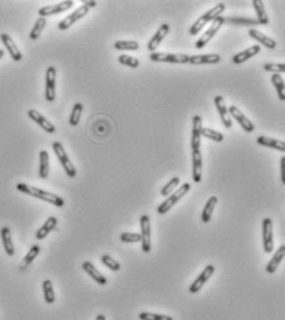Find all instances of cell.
<instances>
[{"mask_svg":"<svg viewBox=\"0 0 285 320\" xmlns=\"http://www.w3.org/2000/svg\"><path fill=\"white\" fill-rule=\"evenodd\" d=\"M189 190H190V183H183V185H181L178 190H176L173 193H172V195H169L168 197H167L166 201L159 205V207H158V209H157L158 213L166 214L167 212H168L169 209H171L172 207H173L174 205L179 201V200H181V198H183L184 196L189 192Z\"/></svg>","mask_w":285,"mask_h":320,"instance_id":"4","label":"cell"},{"mask_svg":"<svg viewBox=\"0 0 285 320\" xmlns=\"http://www.w3.org/2000/svg\"><path fill=\"white\" fill-rule=\"evenodd\" d=\"M215 106H216L217 112H219V114H220V118H221V121H222V125H224L226 128H231L232 127V119H231V116L229 114V111H227L226 105H225L224 97L220 96V95H217V96L215 97Z\"/></svg>","mask_w":285,"mask_h":320,"instance_id":"18","label":"cell"},{"mask_svg":"<svg viewBox=\"0 0 285 320\" xmlns=\"http://www.w3.org/2000/svg\"><path fill=\"white\" fill-rule=\"evenodd\" d=\"M0 235H1V242H3V247L6 255L14 256V255H15V248H14L13 244L10 228H9V227H3V228L0 229Z\"/></svg>","mask_w":285,"mask_h":320,"instance_id":"21","label":"cell"},{"mask_svg":"<svg viewBox=\"0 0 285 320\" xmlns=\"http://www.w3.org/2000/svg\"><path fill=\"white\" fill-rule=\"evenodd\" d=\"M57 223H58V221H57L56 217H49L47 221L44 223V226L36 231V239L37 240H42V239L46 238L51 231H53L56 229Z\"/></svg>","mask_w":285,"mask_h":320,"instance_id":"25","label":"cell"},{"mask_svg":"<svg viewBox=\"0 0 285 320\" xmlns=\"http://www.w3.org/2000/svg\"><path fill=\"white\" fill-rule=\"evenodd\" d=\"M27 116L32 119L33 122L37 123L42 130H45V132L47 133H54L56 132V127H54L53 123H51L44 114H41L37 110H28Z\"/></svg>","mask_w":285,"mask_h":320,"instance_id":"14","label":"cell"},{"mask_svg":"<svg viewBox=\"0 0 285 320\" xmlns=\"http://www.w3.org/2000/svg\"><path fill=\"white\" fill-rule=\"evenodd\" d=\"M225 9H226V5H225L224 3L216 4L214 8L210 9V10L207 11V13L204 14V15H201L200 18H199L198 20H196L195 23L191 25V27L189 28V33H190L191 36L198 35V33L203 30V27L207 25V23H212V21H214L217 16H221V14L224 13Z\"/></svg>","mask_w":285,"mask_h":320,"instance_id":"2","label":"cell"},{"mask_svg":"<svg viewBox=\"0 0 285 320\" xmlns=\"http://www.w3.org/2000/svg\"><path fill=\"white\" fill-rule=\"evenodd\" d=\"M263 249L267 254L274 249V236H273V222L270 218H264L262 222Z\"/></svg>","mask_w":285,"mask_h":320,"instance_id":"8","label":"cell"},{"mask_svg":"<svg viewBox=\"0 0 285 320\" xmlns=\"http://www.w3.org/2000/svg\"><path fill=\"white\" fill-rule=\"evenodd\" d=\"M141 226V244H142V251L148 254L152 248V242H151V219L147 214H143L140 218Z\"/></svg>","mask_w":285,"mask_h":320,"instance_id":"6","label":"cell"},{"mask_svg":"<svg viewBox=\"0 0 285 320\" xmlns=\"http://www.w3.org/2000/svg\"><path fill=\"white\" fill-rule=\"evenodd\" d=\"M259 52H260V46L259 45H256V46H252L250 47V48L239 52V53L234 54L233 58H232V62H233L234 64H242L243 62L248 61V59H251L252 57H255L256 54H258Z\"/></svg>","mask_w":285,"mask_h":320,"instance_id":"24","label":"cell"},{"mask_svg":"<svg viewBox=\"0 0 285 320\" xmlns=\"http://www.w3.org/2000/svg\"><path fill=\"white\" fill-rule=\"evenodd\" d=\"M52 149H53L54 154H56L57 159L59 160L62 168L64 169V173L67 174V176L69 178H76L77 176V169L76 166L73 165V163L71 161V159L67 155L66 150H64V147L62 145L61 142H53L52 143Z\"/></svg>","mask_w":285,"mask_h":320,"instance_id":"3","label":"cell"},{"mask_svg":"<svg viewBox=\"0 0 285 320\" xmlns=\"http://www.w3.org/2000/svg\"><path fill=\"white\" fill-rule=\"evenodd\" d=\"M284 256H285V245H280V247L278 248L277 251H275V254L273 255L272 259H270V261L268 262L267 267H265V271H267L268 274H274V272L277 271L278 266H279V265L282 264L283 260H284Z\"/></svg>","mask_w":285,"mask_h":320,"instance_id":"23","label":"cell"},{"mask_svg":"<svg viewBox=\"0 0 285 320\" xmlns=\"http://www.w3.org/2000/svg\"><path fill=\"white\" fill-rule=\"evenodd\" d=\"M16 188H18V191H20V192L25 193V195L32 196V197L38 198V200H41V201L49 202V204L53 205V206L56 207L64 206L63 198L53 192H49V191H45L42 190V188L35 187V186H31L25 183H18V185H16Z\"/></svg>","mask_w":285,"mask_h":320,"instance_id":"1","label":"cell"},{"mask_svg":"<svg viewBox=\"0 0 285 320\" xmlns=\"http://www.w3.org/2000/svg\"><path fill=\"white\" fill-rule=\"evenodd\" d=\"M201 128H203V121L200 116L193 117V131H191V150H200L201 143Z\"/></svg>","mask_w":285,"mask_h":320,"instance_id":"16","label":"cell"},{"mask_svg":"<svg viewBox=\"0 0 285 320\" xmlns=\"http://www.w3.org/2000/svg\"><path fill=\"white\" fill-rule=\"evenodd\" d=\"M114 48L117 51H137L140 45L136 41H116L114 44Z\"/></svg>","mask_w":285,"mask_h":320,"instance_id":"36","label":"cell"},{"mask_svg":"<svg viewBox=\"0 0 285 320\" xmlns=\"http://www.w3.org/2000/svg\"><path fill=\"white\" fill-rule=\"evenodd\" d=\"M81 114H83V104L77 102V104H74L73 109H72V114L71 116H69V125L73 126V127L78 126L79 121H80Z\"/></svg>","mask_w":285,"mask_h":320,"instance_id":"35","label":"cell"},{"mask_svg":"<svg viewBox=\"0 0 285 320\" xmlns=\"http://www.w3.org/2000/svg\"><path fill=\"white\" fill-rule=\"evenodd\" d=\"M217 201H219V200H217L216 196H211V197L207 200V205H205V207H204L203 209V213H201V222H203V223H209L212 217V213H214L215 211V207H216L217 205Z\"/></svg>","mask_w":285,"mask_h":320,"instance_id":"28","label":"cell"},{"mask_svg":"<svg viewBox=\"0 0 285 320\" xmlns=\"http://www.w3.org/2000/svg\"><path fill=\"white\" fill-rule=\"evenodd\" d=\"M193 159V180L194 183H200L203 176V158H201L200 150H193L191 153Z\"/></svg>","mask_w":285,"mask_h":320,"instance_id":"20","label":"cell"},{"mask_svg":"<svg viewBox=\"0 0 285 320\" xmlns=\"http://www.w3.org/2000/svg\"><path fill=\"white\" fill-rule=\"evenodd\" d=\"M56 74H57V70L53 66L47 68L45 96H46V100L49 102L54 101V99H56Z\"/></svg>","mask_w":285,"mask_h":320,"instance_id":"11","label":"cell"},{"mask_svg":"<svg viewBox=\"0 0 285 320\" xmlns=\"http://www.w3.org/2000/svg\"><path fill=\"white\" fill-rule=\"evenodd\" d=\"M81 269L84 270V271L87 272V274H89V276L92 277L93 279H94V281L98 283V285L105 286L107 283L106 277H105L104 274H102V272L98 271L97 267H95L94 265H93L90 261H84V262H83V264H81Z\"/></svg>","mask_w":285,"mask_h":320,"instance_id":"19","label":"cell"},{"mask_svg":"<svg viewBox=\"0 0 285 320\" xmlns=\"http://www.w3.org/2000/svg\"><path fill=\"white\" fill-rule=\"evenodd\" d=\"M100 260H102L103 265H105V266L111 270V271H119V270L121 269V265H120L116 260L112 259L111 256H109V255H103Z\"/></svg>","mask_w":285,"mask_h":320,"instance_id":"41","label":"cell"},{"mask_svg":"<svg viewBox=\"0 0 285 320\" xmlns=\"http://www.w3.org/2000/svg\"><path fill=\"white\" fill-rule=\"evenodd\" d=\"M284 163H285V158L282 157L280 159V178H282V183L284 185Z\"/></svg>","mask_w":285,"mask_h":320,"instance_id":"44","label":"cell"},{"mask_svg":"<svg viewBox=\"0 0 285 320\" xmlns=\"http://www.w3.org/2000/svg\"><path fill=\"white\" fill-rule=\"evenodd\" d=\"M252 4L256 13H257L258 23L264 26L268 25V23H269V18H268L267 11H265V8H264V4H263L262 0H253Z\"/></svg>","mask_w":285,"mask_h":320,"instance_id":"30","label":"cell"},{"mask_svg":"<svg viewBox=\"0 0 285 320\" xmlns=\"http://www.w3.org/2000/svg\"><path fill=\"white\" fill-rule=\"evenodd\" d=\"M140 320H174L173 318L169 315H163V314H155V313L150 312H142L138 315Z\"/></svg>","mask_w":285,"mask_h":320,"instance_id":"39","label":"cell"},{"mask_svg":"<svg viewBox=\"0 0 285 320\" xmlns=\"http://www.w3.org/2000/svg\"><path fill=\"white\" fill-rule=\"evenodd\" d=\"M42 291H44L45 302L47 304H53L54 300H56V296H54L53 285H52L51 279H45L44 283H42Z\"/></svg>","mask_w":285,"mask_h":320,"instance_id":"31","label":"cell"},{"mask_svg":"<svg viewBox=\"0 0 285 320\" xmlns=\"http://www.w3.org/2000/svg\"><path fill=\"white\" fill-rule=\"evenodd\" d=\"M3 57H4V51L1 48H0V59L3 58Z\"/></svg>","mask_w":285,"mask_h":320,"instance_id":"47","label":"cell"},{"mask_svg":"<svg viewBox=\"0 0 285 320\" xmlns=\"http://www.w3.org/2000/svg\"><path fill=\"white\" fill-rule=\"evenodd\" d=\"M120 240L124 243H138L141 242V235L138 233H122L120 235Z\"/></svg>","mask_w":285,"mask_h":320,"instance_id":"43","label":"cell"},{"mask_svg":"<svg viewBox=\"0 0 285 320\" xmlns=\"http://www.w3.org/2000/svg\"><path fill=\"white\" fill-rule=\"evenodd\" d=\"M73 5L74 1H72V0L61 1V3L58 4H54V5H46L38 10V15H40V18H47V16L57 15V14H61L69 10Z\"/></svg>","mask_w":285,"mask_h":320,"instance_id":"10","label":"cell"},{"mask_svg":"<svg viewBox=\"0 0 285 320\" xmlns=\"http://www.w3.org/2000/svg\"><path fill=\"white\" fill-rule=\"evenodd\" d=\"M119 62L121 64H124V66L130 67V68H137V67L140 66V61H138L137 58L128 56V54H121V56L119 57Z\"/></svg>","mask_w":285,"mask_h":320,"instance_id":"40","label":"cell"},{"mask_svg":"<svg viewBox=\"0 0 285 320\" xmlns=\"http://www.w3.org/2000/svg\"><path fill=\"white\" fill-rule=\"evenodd\" d=\"M272 83L274 85L275 90H277L278 97H279L282 101L285 100V83L284 79L282 78L280 74H273L272 75Z\"/></svg>","mask_w":285,"mask_h":320,"instance_id":"33","label":"cell"},{"mask_svg":"<svg viewBox=\"0 0 285 320\" xmlns=\"http://www.w3.org/2000/svg\"><path fill=\"white\" fill-rule=\"evenodd\" d=\"M95 320H106V318H105V315L104 314H99L97 317V319Z\"/></svg>","mask_w":285,"mask_h":320,"instance_id":"46","label":"cell"},{"mask_svg":"<svg viewBox=\"0 0 285 320\" xmlns=\"http://www.w3.org/2000/svg\"><path fill=\"white\" fill-rule=\"evenodd\" d=\"M221 61L220 54H195V56H190L189 58V63L194 64V66H199V64H216Z\"/></svg>","mask_w":285,"mask_h":320,"instance_id":"22","label":"cell"},{"mask_svg":"<svg viewBox=\"0 0 285 320\" xmlns=\"http://www.w3.org/2000/svg\"><path fill=\"white\" fill-rule=\"evenodd\" d=\"M40 251H41V248L38 247V245H32V247L30 248V250L27 251V254H26L25 257L23 259V262H21L20 265V269L23 270V271L25 269H27L28 265H30L32 261H35V259L38 256Z\"/></svg>","mask_w":285,"mask_h":320,"instance_id":"32","label":"cell"},{"mask_svg":"<svg viewBox=\"0 0 285 320\" xmlns=\"http://www.w3.org/2000/svg\"><path fill=\"white\" fill-rule=\"evenodd\" d=\"M169 25L168 23H163V25L159 26V28L157 30V32L153 35V37L151 38L150 42H148V51H151V53L152 52H155V49L158 48V46H159L160 44H162V41L164 40V37L167 36V33L169 32Z\"/></svg>","mask_w":285,"mask_h":320,"instance_id":"17","label":"cell"},{"mask_svg":"<svg viewBox=\"0 0 285 320\" xmlns=\"http://www.w3.org/2000/svg\"><path fill=\"white\" fill-rule=\"evenodd\" d=\"M227 111H229L230 116L233 117V118L236 119L237 122L239 123V126H241V127L243 128L246 132L252 133L253 131H255V125L252 123V121L244 116V114H242V111L238 109V107L230 106L229 109H227Z\"/></svg>","mask_w":285,"mask_h":320,"instance_id":"13","label":"cell"},{"mask_svg":"<svg viewBox=\"0 0 285 320\" xmlns=\"http://www.w3.org/2000/svg\"><path fill=\"white\" fill-rule=\"evenodd\" d=\"M179 183H181V179H179L178 176H176V178L171 179V180H169L168 183H166V185H164L162 188H160V195L166 196V197H168L169 195H172V193H173L174 191H176L177 186L179 185Z\"/></svg>","mask_w":285,"mask_h":320,"instance_id":"37","label":"cell"},{"mask_svg":"<svg viewBox=\"0 0 285 320\" xmlns=\"http://www.w3.org/2000/svg\"><path fill=\"white\" fill-rule=\"evenodd\" d=\"M214 272H215L214 265H207V266L203 270V272L199 274L198 278H196L195 281H193V283H191L190 287H189V292H190L191 295L198 293L199 291L204 287V285L209 281L210 277L214 274Z\"/></svg>","mask_w":285,"mask_h":320,"instance_id":"12","label":"cell"},{"mask_svg":"<svg viewBox=\"0 0 285 320\" xmlns=\"http://www.w3.org/2000/svg\"><path fill=\"white\" fill-rule=\"evenodd\" d=\"M89 9H90L89 6H87L85 4H83L81 6H79V8L77 9L76 11H73L71 15H68L67 18H64L63 20L59 21V23H58L59 30L64 31V30H67V28L71 27V26L74 25L77 21H79L80 19L84 18V16L87 15L88 13H89Z\"/></svg>","mask_w":285,"mask_h":320,"instance_id":"9","label":"cell"},{"mask_svg":"<svg viewBox=\"0 0 285 320\" xmlns=\"http://www.w3.org/2000/svg\"><path fill=\"white\" fill-rule=\"evenodd\" d=\"M83 4H85V5L89 6V8H95V6H97V1H87V0H85V1H83Z\"/></svg>","mask_w":285,"mask_h":320,"instance_id":"45","label":"cell"},{"mask_svg":"<svg viewBox=\"0 0 285 320\" xmlns=\"http://www.w3.org/2000/svg\"><path fill=\"white\" fill-rule=\"evenodd\" d=\"M189 54L179 53H160V52H152L150 59L153 62H166V63H189Z\"/></svg>","mask_w":285,"mask_h":320,"instance_id":"7","label":"cell"},{"mask_svg":"<svg viewBox=\"0 0 285 320\" xmlns=\"http://www.w3.org/2000/svg\"><path fill=\"white\" fill-rule=\"evenodd\" d=\"M225 21H226V20H225V18H222V16H217V18L215 19L214 21H212L211 26H210V27L203 33V36H201V37L199 38L198 41L195 42L196 48L201 49V48H204V47L207 46V45L210 42V40H211V38L214 37L215 35H216L217 31L221 28V26L224 25Z\"/></svg>","mask_w":285,"mask_h":320,"instance_id":"5","label":"cell"},{"mask_svg":"<svg viewBox=\"0 0 285 320\" xmlns=\"http://www.w3.org/2000/svg\"><path fill=\"white\" fill-rule=\"evenodd\" d=\"M50 174V155L47 150H41L40 152V169H38V175L41 179H47Z\"/></svg>","mask_w":285,"mask_h":320,"instance_id":"29","label":"cell"},{"mask_svg":"<svg viewBox=\"0 0 285 320\" xmlns=\"http://www.w3.org/2000/svg\"><path fill=\"white\" fill-rule=\"evenodd\" d=\"M248 35L251 36L252 38H255L256 41L259 42L260 45H263L264 47H267V48H275L277 47V42L274 41V40H272L270 37H268V36H265L264 33L259 32L258 30H255V28H251L250 31H248Z\"/></svg>","mask_w":285,"mask_h":320,"instance_id":"27","label":"cell"},{"mask_svg":"<svg viewBox=\"0 0 285 320\" xmlns=\"http://www.w3.org/2000/svg\"><path fill=\"white\" fill-rule=\"evenodd\" d=\"M257 143L259 145H263V147L273 148V149H277L279 152H285V142L284 140L275 139V138L265 137V136H259L257 138Z\"/></svg>","mask_w":285,"mask_h":320,"instance_id":"26","label":"cell"},{"mask_svg":"<svg viewBox=\"0 0 285 320\" xmlns=\"http://www.w3.org/2000/svg\"><path fill=\"white\" fill-rule=\"evenodd\" d=\"M0 40H1L3 45L5 46L6 51L9 52V54H10V57L13 58V61L20 62L21 59H23V53H21L19 47L15 45L13 38L10 37V35H8V33H1V35H0Z\"/></svg>","mask_w":285,"mask_h":320,"instance_id":"15","label":"cell"},{"mask_svg":"<svg viewBox=\"0 0 285 320\" xmlns=\"http://www.w3.org/2000/svg\"><path fill=\"white\" fill-rule=\"evenodd\" d=\"M46 25H47L46 18H38V20L36 21L35 25H33L32 30H31L30 35H28L30 40H32V41L37 40V38L40 37L41 33H42V31H44L45 26Z\"/></svg>","mask_w":285,"mask_h":320,"instance_id":"34","label":"cell"},{"mask_svg":"<svg viewBox=\"0 0 285 320\" xmlns=\"http://www.w3.org/2000/svg\"><path fill=\"white\" fill-rule=\"evenodd\" d=\"M201 136H204V137L209 138V139L214 140V142H222V140L225 139L224 135L220 132H217V131L215 130H211V128H207V127H203L201 128Z\"/></svg>","mask_w":285,"mask_h":320,"instance_id":"38","label":"cell"},{"mask_svg":"<svg viewBox=\"0 0 285 320\" xmlns=\"http://www.w3.org/2000/svg\"><path fill=\"white\" fill-rule=\"evenodd\" d=\"M264 70L270 71L273 74H279L284 73L285 71V64L284 63H265L264 64Z\"/></svg>","mask_w":285,"mask_h":320,"instance_id":"42","label":"cell"}]
</instances>
